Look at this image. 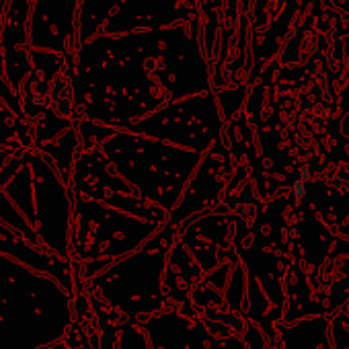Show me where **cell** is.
<instances>
[{"mask_svg":"<svg viewBox=\"0 0 349 349\" xmlns=\"http://www.w3.org/2000/svg\"><path fill=\"white\" fill-rule=\"evenodd\" d=\"M300 179H302V181H308V179H310V169H308L306 165L300 169Z\"/></svg>","mask_w":349,"mask_h":349,"instance_id":"cell-2","label":"cell"},{"mask_svg":"<svg viewBox=\"0 0 349 349\" xmlns=\"http://www.w3.org/2000/svg\"><path fill=\"white\" fill-rule=\"evenodd\" d=\"M292 189H294V200H296V202H302L304 193H306V189H304V181H302V179H296Z\"/></svg>","mask_w":349,"mask_h":349,"instance_id":"cell-1","label":"cell"}]
</instances>
